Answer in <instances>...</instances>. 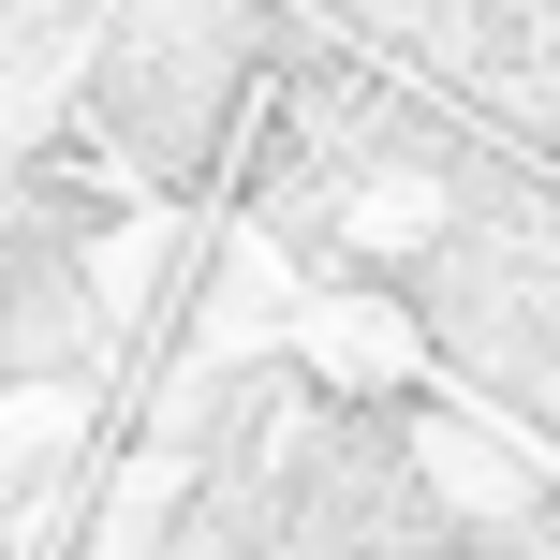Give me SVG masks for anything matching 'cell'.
I'll use <instances>...</instances> for the list:
<instances>
[]
</instances>
